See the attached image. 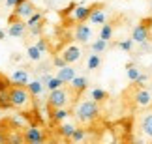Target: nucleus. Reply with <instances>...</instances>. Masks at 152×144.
<instances>
[{
  "label": "nucleus",
  "instance_id": "nucleus-29",
  "mask_svg": "<svg viewBox=\"0 0 152 144\" xmlns=\"http://www.w3.org/2000/svg\"><path fill=\"white\" fill-rule=\"evenodd\" d=\"M85 137H86V129H83V127H75L73 135H72V140H69V142L79 144V142H83V140H85Z\"/></svg>",
  "mask_w": 152,
  "mask_h": 144
},
{
  "label": "nucleus",
  "instance_id": "nucleus-10",
  "mask_svg": "<svg viewBox=\"0 0 152 144\" xmlns=\"http://www.w3.org/2000/svg\"><path fill=\"white\" fill-rule=\"evenodd\" d=\"M88 88V79L85 77V75H77L72 82H69V92L73 94V97H79L83 92H86Z\"/></svg>",
  "mask_w": 152,
  "mask_h": 144
},
{
  "label": "nucleus",
  "instance_id": "nucleus-5",
  "mask_svg": "<svg viewBox=\"0 0 152 144\" xmlns=\"http://www.w3.org/2000/svg\"><path fill=\"white\" fill-rule=\"evenodd\" d=\"M23 135H25L26 144H45V140H47V135L39 125H26Z\"/></svg>",
  "mask_w": 152,
  "mask_h": 144
},
{
  "label": "nucleus",
  "instance_id": "nucleus-12",
  "mask_svg": "<svg viewBox=\"0 0 152 144\" xmlns=\"http://www.w3.org/2000/svg\"><path fill=\"white\" fill-rule=\"evenodd\" d=\"M36 11H38V9H36V6H34V2H32V0H26V2L19 4V6L13 9V15L19 17V19H28V17L34 15Z\"/></svg>",
  "mask_w": 152,
  "mask_h": 144
},
{
  "label": "nucleus",
  "instance_id": "nucleus-24",
  "mask_svg": "<svg viewBox=\"0 0 152 144\" xmlns=\"http://www.w3.org/2000/svg\"><path fill=\"white\" fill-rule=\"evenodd\" d=\"M113 32L115 28L111 22H105V25H102V30H100V39H103V41H109L111 38H113Z\"/></svg>",
  "mask_w": 152,
  "mask_h": 144
},
{
  "label": "nucleus",
  "instance_id": "nucleus-36",
  "mask_svg": "<svg viewBox=\"0 0 152 144\" xmlns=\"http://www.w3.org/2000/svg\"><path fill=\"white\" fill-rule=\"evenodd\" d=\"M23 2H26V0H6V6H8V8H17V6L23 4Z\"/></svg>",
  "mask_w": 152,
  "mask_h": 144
},
{
  "label": "nucleus",
  "instance_id": "nucleus-4",
  "mask_svg": "<svg viewBox=\"0 0 152 144\" xmlns=\"http://www.w3.org/2000/svg\"><path fill=\"white\" fill-rule=\"evenodd\" d=\"M135 86V90H133L132 94V103L135 109H148L152 107V92L148 88H145V86Z\"/></svg>",
  "mask_w": 152,
  "mask_h": 144
},
{
  "label": "nucleus",
  "instance_id": "nucleus-19",
  "mask_svg": "<svg viewBox=\"0 0 152 144\" xmlns=\"http://www.w3.org/2000/svg\"><path fill=\"white\" fill-rule=\"evenodd\" d=\"M75 127H77V125H73V124H66V122H64V124L58 125V135H60L64 140H72V135H73Z\"/></svg>",
  "mask_w": 152,
  "mask_h": 144
},
{
  "label": "nucleus",
  "instance_id": "nucleus-11",
  "mask_svg": "<svg viewBox=\"0 0 152 144\" xmlns=\"http://www.w3.org/2000/svg\"><path fill=\"white\" fill-rule=\"evenodd\" d=\"M2 125H6L8 129H25L26 127V116L25 114H11L2 122Z\"/></svg>",
  "mask_w": 152,
  "mask_h": 144
},
{
  "label": "nucleus",
  "instance_id": "nucleus-22",
  "mask_svg": "<svg viewBox=\"0 0 152 144\" xmlns=\"http://www.w3.org/2000/svg\"><path fill=\"white\" fill-rule=\"evenodd\" d=\"M107 97H109V94H107L103 88H92V90H90V99L96 101V103L107 101Z\"/></svg>",
  "mask_w": 152,
  "mask_h": 144
},
{
  "label": "nucleus",
  "instance_id": "nucleus-16",
  "mask_svg": "<svg viewBox=\"0 0 152 144\" xmlns=\"http://www.w3.org/2000/svg\"><path fill=\"white\" fill-rule=\"evenodd\" d=\"M88 21L92 22V25H105V22H107V13L103 11V4H98V8L92 11Z\"/></svg>",
  "mask_w": 152,
  "mask_h": 144
},
{
  "label": "nucleus",
  "instance_id": "nucleus-7",
  "mask_svg": "<svg viewBox=\"0 0 152 144\" xmlns=\"http://www.w3.org/2000/svg\"><path fill=\"white\" fill-rule=\"evenodd\" d=\"M98 8V4H92V6H85V4H77V8L73 9L72 13V21L77 22V25H81V22H86L90 19L92 11H94Z\"/></svg>",
  "mask_w": 152,
  "mask_h": 144
},
{
  "label": "nucleus",
  "instance_id": "nucleus-33",
  "mask_svg": "<svg viewBox=\"0 0 152 144\" xmlns=\"http://www.w3.org/2000/svg\"><path fill=\"white\" fill-rule=\"evenodd\" d=\"M0 144H8V127L0 125Z\"/></svg>",
  "mask_w": 152,
  "mask_h": 144
},
{
  "label": "nucleus",
  "instance_id": "nucleus-39",
  "mask_svg": "<svg viewBox=\"0 0 152 144\" xmlns=\"http://www.w3.org/2000/svg\"><path fill=\"white\" fill-rule=\"evenodd\" d=\"M109 144H122V142H118V140H113V142H109Z\"/></svg>",
  "mask_w": 152,
  "mask_h": 144
},
{
  "label": "nucleus",
  "instance_id": "nucleus-25",
  "mask_svg": "<svg viewBox=\"0 0 152 144\" xmlns=\"http://www.w3.org/2000/svg\"><path fill=\"white\" fill-rule=\"evenodd\" d=\"M126 75H128V79H130V82H137V79H139V75H141V69L139 67H135L133 64H128L126 67Z\"/></svg>",
  "mask_w": 152,
  "mask_h": 144
},
{
  "label": "nucleus",
  "instance_id": "nucleus-3",
  "mask_svg": "<svg viewBox=\"0 0 152 144\" xmlns=\"http://www.w3.org/2000/svg\"><path fill=\"white\" fill-rule=\"evenodd\" d=\"M69 101H72V99H69V90H66L62 86V88H58V90L49 92V96H47V109H66V105Z\"/></svg>",
  "mask_w": 152,
  "mask_h": 144
},
{
  "label": "nucleus",
  "instance_id": "nucleus-27",
  "mask_svg": "<svg viewBox=\"0 0 152 144\" xmlns=\"http://www.w3.org/2000/svg\"><path fill=\"white\" fill-rule=\"evenodd\" d=\"M42 54H43V53L36 47V45H30V47L26 49V56H28L32 62H39V60H42Z\"/></svg>",
  "mask_w": 152,
  "mask_h": 144
},
{
  "label": "nucleus",
  "instance_id": "nucleus-2",
  "mask_svg": "<svg viewBox=\"0 0 152 144\" xmlns=\"http://www.w3.org/2000/svg\"><path fill=\"white\" fill-rule=\"evenodd\" d=\"M73 116L77 118V122H81V124H90L100 116V107H98L96 101L85 99V101L77 103V107H75V111H73Z\"/></svg>",
  "mask_w": 152,
  "mask_h": 144
},
{
  "label": "nucleus",
  "instance_id": "nucleus-17",
  "mask_svg": "<svg viewBox=\"0 0 152 144\" xmlns=\"http://www.w3.org/2000/svg\"><path fill=\"white\" fill-rule=\"evenodd\" d=\"M56 77L60 79L64 84H69V82H72V80H73L75 77H77V71H75L72 66H66V67H62V69H58Z\"/></svg>",
  "mask_w": 152,
  "mask_h": 144
},
{
  "label": "nucleus",
  "instance_id": "nucleus-38",
  "mask_svg": "<svg viewBox=\"0 0 152 144\" xmlns=\"http://www.w3.org/2000/svg\"><path fill=\"white\" fill-rule=\"evenodd\" d=\"M4 38H6V32L2 30V28H0V39H4Z\"/></svg>",
  "mask_w": 152,
  "mask_h": 144
},
{
  "label": "nucleus",
  "instance_id": "nucleus-26",
  "mask_svg": "<svg viewBox=\"0 0 152 144\" xmlns=\"http://www.w3.org/2000/svg\"><path fill=\"white\" fill-rule=\"evenodd\" d=\"M107 47H109V41H103V39H100V38H98L96 41L90 45L92 53H96V54H102L103 51H107Z\"/></svg>",
  "mask_w": 152,
  "mask_h": 144
},
{
  "label": "nucleus",
  "instance_id": "nucleus-15",
  "mask_svg": "<svg viewBox=\"0 0 152 144\" xmlns=\"http://www.w3.org/2000/svg\"><path fill=\"white\" fill-rule=\"evenodd\" d=\"M90 38H92V28L86 22H81V25L75 26V39L79 43H88Z\"/></svg>",
  "mask_w": 152,
  "mask_h": 144
},
{
  "label": "nucleus",
  "instance_id": "nucleus-41",
  "mask_svg": "<svg viewBox=\"0 0 152 144\" xmlns=\"http://www.w3.org/2000/svg\"><path fill=\"white\" fill-rule=\"evenodd\" d=\"M150 9H152V0H150Z\"/></svg>",
  "mask_w": 152,
  "mask_h": 144
},
{
  "label": "nucleus",
  "instance_id": "nucleus-18",
  "mask_svg": "<svg viewBox=\"0 0 152 144\" xmlns=\"http://www.w3.org/2000/svg\"><path fill=\"white\" fill-rule=\"evenodd\" d=\"M141 133L145 137H148V139H152V112H147L141 118Z\"/></svg>",
  "mask_w": 152,
  "mask_h": 144
},
{
  "label": "nucleus",
  "instance_id": "nucleus-30",
  "mask_svg": "<svg viewBox=\"0 0 152 144\" xmlns=\"http://www.w3.org/2000/svg\"><path fill=\"white\" fill-rule=\"evenodd\" d=\"M64 86V82L58 77H51L47 82H45V88H47L49 92H53V90H58V88H62Z\"/></svg>",
  "mask_w": 152,
  "mask_h": 144
},
{
  "label": "nucleus",
  "instance_id": "nucleus-28",
  "mask_svg": "<svg viewBox=\"0 0 152 144\" xmlns=\"http://www.w3.org/2000/svg\"><path fill=\"white\" fill-rule=\"evenodd\" d=\"M0 109H2V111L13 109V107H11V101H10V94H8V90H2V92H0Z\"/></svg>",
  "mask_w": 152,
  "mask_h": 144
},
{
  "label": "nucleus",
  "instance_id": "nucleus-37",
  "mask_svg": "<svg viewBox=\"0 0 152 144\" xmlns=\"http://www.w3.org/2000/svg\"><path fill=\"white\" fill-rule=\"evenodd\" d=\"M11 84H8V79H4L2 75H0V92H2V90H8Z\"/></svg>",
  "mask_w": 152,
  "mask_h": 144
},
{
  "label": "nucleus",
  "instance_id": "nucleus-1",
  "mask_svg": "<svg viewBox=\"0 0 152 144\" xmlns=\"http://www.w3.org/2000/svg\"><path fill=\"white\" fill-rule=\"evenodd\" d=\"M8 94H10L11 107L17 109V111H23L25 114L32 112V111H38L36 99H34V96L28 92L26 86H10Z\"/></svg>",
  "mask_w": 152,
  "mask_h": 144
},
{
  "label": "nucleus",
  "instance_id": "nucleus-14",
  "mask_svg": "<svg viewBox=\"0 0 152 144\" xmlns=\"http://www.w3.org/2000/svg\"><path fill=\"white\" fill-rule=\"evenodd\" d=\"M10 82H11V86H28V82H30V75H28L26 69L19 67V69H15L13 73H11Z\"/></svg>",
  "mask_w": 152,
  "mask_h": 144
},
{
  "label": "nucleus",
  "instance_id": "nucleus-8",
  "mask_svg": "<svg viewBox=\"0 0 152 144\" xmlns=\"http://www.w3.org/2000/svg\"><path fill=\"white\" fill-rule=\"evenodd\" d=\"M81 54H83V51H81V47L79 45H68L66 49L62 51V58L66 60V64L68 66H72V64H75V62H79L81 60Z\"/></svg>",
  "mask_w": 152,
  "mask_h": 144
},
{
  "label": "nucleus",
  "instance_id": "nucleus-23",
  "mask_svg": "<svg viewBox=\"0 0 152 144\" xmlns=\"http://www.w3.org/2000/svg\"><path fill=\"white\" fill-rule=\"evenodd\" d=\"M100 66H102V56L96 54V53L88 54V60H86V69H88V71H96Z\"/></svg>",
  "mask_w": 152,
  "mask_h": 144
},
{
  "label": "nucleus",
  "instance_id": "nucleus-9",
  "mask_svg": "<svg viewBox=\"0 0 152 144\" xmlns=\"http://www.w3.org/2000/svg\"><path fill=\"white\" fill-rule=\"evenodd\" d=\"M132 39H133V43H139V45L150 41V28H147L143 22L135 25V28L132 30Z\"/></svg>",
  "mask_w": 152,
  "mask_h": 144
},
{
  "label": "nucleus",
  "instance_id": "nucleus-35",
  "mask_svg": "<svg viewBox=\"0 0 152 144\" xmlns=\"http://www.w3.org/2000/svg\"><path fill=\"white\" fill-rule=\"evenodd\" d=\"M147 80H148V75H147V73H141V75H139V79H137V82H133V84L143 86L145 82H147Z\"/></svg>",
  "mask_w": 152,
  "mask_h": 144
},
{
  "label": "nucleus",
  "instance_id": "nucleus-32",
  "mask_svg": "<svg viewBox=\"0 0 152 144\" xmlns=\"http://www.w3.org/2000/svg\"><path fill=\"white\" fill-rule=\"evenodd\" d=\"M53 66L58 67V69H62V67H66L68 64H66V60H64L62 56H55V58H53Z\"/></svg>",
  "mask_w": 152,
  "mask_h": 144
},
{
  "label": "nucleus",
  "instance_id": "nucleus-21",
  "mask_svg": "<svg viewBox=\"0 0 152 144\" xmlns=\"http://www.w3.org/2000/svg\"><path fill=\"white\" fill-rule=\"evenodd\" d=\"M8 144H26L23 131H19V129H8Z\"/></svg>",
  "mask_w": 152,
  "mask_h": 144
},
{
  "label": "nucleus",
  "instance_id": "nucleus-13",
  "mask_svg": "<svg viewBox=\"0 0 152 144\" xmlns=\"http://www.w3.org/2000/svg\"><path fill=\"white\" fill-rule=\"evenodd\" d=\"M72 114L68 109H49V124L51 125H60L66 122V118Z\"/></svg>",
  "mask_w": 152,
  "mask_h": 144
},
{
  "label": "nucleus",
  "instance_id": "nucleus-40",
  "mask_svg": "<svg viewBox=\"0 0 152 144\" xmlns=\"http://www.w3.org/2000/svg\"><path fill=\"white\" fill-rule=\"evenodd\" d=\"M148 90H150V92H152V82H150V88H148Z\"/></svg>",
  "mask_w": 152,
  "mask_h": 144
},
{
  "label": "nucleus",
  "instance_id": "nucleus-34",
  "mask_svg": "<svg viewBox=\"0 0 152 144\" xmlns=\"http://www.w3.org/2000/svg\"><path fill=\"white\" fill-rule=\"evenodd\" d=\"M36 47L42 51V53H45V51H47V39L39 38V39H38V43H36Z\"/></svg>",
  "mask_w": 152,
  "mask_h": 144
},
{
  "label": "nucleus",
  "instance_id": "nucleus-20",
  "mask_svg": "<svg viewBox=\"0 0 152 144\" xmlns=\"http://www.w3.org/2000/svg\"><path fill=\"white\" fill-rule=\"evenodd\" d=\"M28 92H30V94L34 96V97H39L43 94V90H45V86H43V82L39 79H34V80H30V82H28Z\"/></svg>",
  "mask_w": 152,
  "mask_h": 144
},
{
  "label": "nucleus",
  "instance_id": "nucleus-42",
  "mask_svg": "<svg viewBox=\"0 0 152 144\" xmlns=\"http://www.w3.org/2000/svg\"><path fill=\"white\" fill-rule=\"evenodd\" d=\"M49 144H58V142H49Z\"/></svg>",
  "mask_w": 152,
  "mask_h": 144
},
{
  "label": "nucleus",
  "instance_id": "nucleus-31",
  "mask_svg": "<svg viewBox=\"0 0 152 144\" xmlns=\"http://www.w3.org/2000/svg\"><path fill=\"white\" fill-rule=\"evenodd\" d=\"M116 47L122 49V51H126V53H132V51H133V39L132 38L130 39H122V41L116 43Z\"/></svg>",
  "mask_w": 152,
  "mask_h": 144
},
{
  "label": "nucleus",
  "instance_id": "nucleus-6",
  "mask_svg": "<svg viewBox=\"0 0 152 144\" xmlns=\"http://www.w3.org/2000/svg\"><path fill=\"white\" fill-rule=\"evenodd\" d=\"M10 28H8V36L11 38H25V34L28 32V28H26V22L19 19V17H15V15H11L10 19Z\"/></svg>",
  "mask_w": 152,
  "mask_h": 144
}]
</instances>
